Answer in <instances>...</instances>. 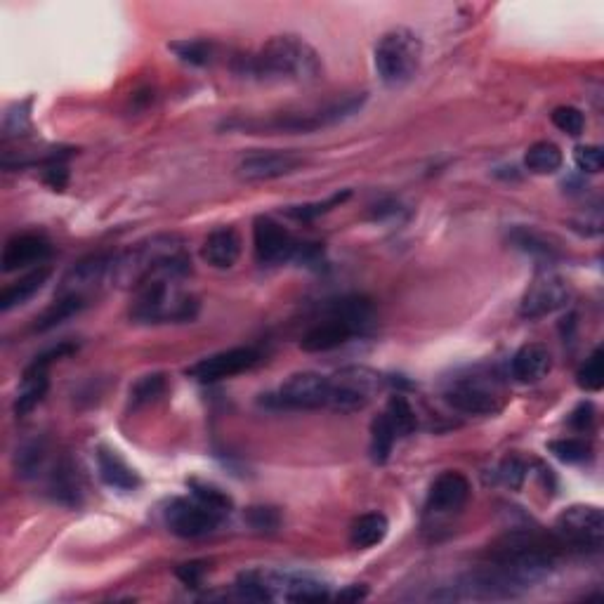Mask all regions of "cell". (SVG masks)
<instances>
[{"label": "cell", "instance_id": "6da1fadb", "mask_svg": "<svg viewBox=\"0 0 604 604\" xmlns=\"http://www.w3.org/2000/svg\"><path fill=\"white\" fill-rule=\"evenodd\" d=\"M236 74L269 85H310L324 74L321 55L300 36H274L255 52L239 57Z\"/></svg>", "mask_w": 604, "mask_h": 604}, {"label": "cell", "instance_id": "7a4b0ae2", "mask_svg": "<svg viewBox=\"0 0 604 604\" xmlns=\"http://www.w3.org/2000/svg\"><path fill=\"white\" fill-rule=\"evenodd\" d=\"M192 274L185 241L175 234H159L114 255L109 281L118 288H137L159 279H182Z\"/></svg>", "mask_w": 604, "mask_h": 604}, {"label": "cell", "instance_id": "3957f363", "mask_svg": "<svg viewBox=\"0 0 604 604\" xmlns=\"http://www.w3.org/2000/svg\"><path fill=\"white\" fill-rule=\"evenodd\" d=\"M366 104V95H347L336 102H328L324 107L305 109V111H286L269 118H248V121H229L227 128L244 130L253 135H295V133H314V130L338 126L347 118L357 116Z\"/></svg>", "mask_w": 604, "mask_h": 604}, {"label": "cell", "instance_id": "277c9868", "mask_svg": "<svg viewBox=\"0 0 604 604\" xmlns=\"http://www.w3.org/2000/svg\"><path fill=\"white\" fill-rule=\"evenodd\" d=\"M199 317V298L182 286V279L149 281L137 288L130 307L135 324H187Z\"/></svg>", "mask_w": 604, "mask_h": 604}, {"label": "cell", "instance_id": "5b68a950", "mask_svg": "<svg viewBox=\"0 0 604 604\" xmlns=\"http://www.w3.org/2000/svg\"><path fill=\"white\" fill-rule=\"evenodd\" d=\"M371 321V302L366 298H343L333 302L326 317L314 324L300 340L302 352L321 354L343 347L364 331Z\"/></svg>", "mask_w": 604, "mask_h": 604}, {"label": "cell", "instance_id": "8992f818", "mask_svg": "<svg viewBox=\"0 0 604 604\" xmlns=\"http://www.w3.org/2000/svg\"><path fill=\"white\" fill-rule=\"evenodd\" d=\"M420 59H423V43L404 26L383 34L373 52L376 71L387 88H402L411 83L420 69Z\"/></svg>", "mask_w": 604, "mask_h": 604}, {"label": "cell", "instance_id": "52a82bcc", "mask_svg": "<svg viewBox=\"0 0 604 604\" xmlns=\"http://www.w3.org/2000/svg\"><path fill=\"white\" fill-rule=\"evenodd\" d=\"M444 402L465 416H494L505 406V387L489 373H470L444 387Z\"/></svg>", "mask_w": 604, "mask_h": 604}, {"label": "cell", "instance_id": "ba28073f", "mask_svg": "<svg viewBox=\"0 0 604 604\" xmlns=\"http://www.w3.org/2000/svg\"><path fill=\"white\" fill-rule=\"evenodd\" d=\"M331 378L321 373L302 371L295 373L279 385V390L262 395L260 404L269 409H286V411H317L331 406Z\"/></svg>", "mask_w": 604, "mask_h": 604}, {"label": "cell", "instance_id": "9c48e42d", "mask_svg": "<svg viewBox=\"0 0 604 604\" xmlns=\"http://www.w3.org/2000/svg\"><path fill=\"white\" fill-rule=\"evenodd\" d=\"M555 536L562 546L600 550L604 541V515L597 505H571L555 520Z\"/></svg>", "mask_w": 604, "mask_h": 604}, {"label": "cell", "instance_id": "30bf717a", "mask_svg": "<svg viewBox=\"0 0 604 604\" xmlns=\"http://www.w3.org/2000/svg\"><path fill=\"white\" fill-rule=\"evenodd\" d=\"M331 411L354 413L366 409L371 399L383 387V378L376 371L369 369H347L340 371L336 378H331Z\"/></svg>", "mask_w": 604, "mask_h": 604}, {"label": "cell", "instance_id": "8fae6325", "mask_svg": "<svg viewBox=\"0 0 604 604\" xmlns=\"http://www.w3.org/2000/svg\"><path fill=\"white\" fill-rule=\"evenodd\" d=\"M166 517V527L180 538H201L213 534L220 527L222 512L208 508L196 498H173L168 508L163 510Z\"/></svg>", "mask_w": 604, "mask_h": 604}, {"label": "cell", "instance_id": "7c38bea8", "mask_svg": "<svg viewBox=\"0 0 604 604\" xmlns=\"http://www.w3.org/2000/svg\"><path fill=\"white\" fill-rule=\"evenodd\" d=\"M571 300V288L560 274L543 272L531 281L527 293L520 302V317L522 319H543L548 314L564 310Z\"/></svg>", "mask_w": 604, "mask_h": 604}, {"label": "cell", "instance_id": "4fadbf2b", "mask_svg": "<svg viewBox=\"0 0 604 604\" xmlns=\"http://www.w3.org/2000/svg\"><path fill=\"white\" fill-rule=\"evenodd\" d=\"M260 361L262 354L255 347H232V350L199 359L185 373L189 378L199 380V383H218V380L234 378L239 373L255 369Z\"/></svg>", "mask_w": 604, "mask_h": 604}, {"label": "cell", "instance_id": "5bb4252c", "mask_svg": "<svg viewBox=\"0 0 604 604\" xmlns=\"http://www.w3.org/2000/svg\"><path fill=\"white\" fill-rule=\"evenodd\" d=\"M253 248L255 260L260 265L272 267L298 258L302 244L298 239H293V234L286 232L277 220L260 215L253 225Z\"/></svg>", "mask_w": 604, "mask_h": 604}, {"label": "cell", "instance_id": "9a60e30c", "mask_svg": "<svg viewBox=\"0 0 604 604\" xmlns=\"http://www.w3.org/2000/svg\"><path fill=\"white\" fill-rule=\"evenodd\" d=\"M302 166H305V159L295 154V151L267 149L246 154L239 161V166H236V175L244 182H269L298 173Z\"/></svg>", "mask_w": 604, "mask_h": 604}, {"label": "cell", "instance_id": "2e32d148", "mask_svg": "<svg viewBox=\"0 0 604 604\" xmlns=\"http://www.w3.org/2000/svg\"><path fill=\"white\" fill-rule=\"evenodd\" d=\"M470 498V482L463 472L446 470L435 479L428 494V510L437 515H451V512L463 510Z\"/></svg>", "mask_w": 604, "mask_h": 604}, {"label": "cell", "instance_id": "e0dca14e", "mask_svg": "<svg viewBox=\"0 0 604 604\" xmlns=\"http://www.w3.org/2000/svg\"><path fill=\"white\" fill-rule=\"evenodd\" d=\"M52 246L50 241L41 234H19L12 236V239L5 244L3 255H0V265H3V272H17V269L38 265V262H45L50 258Z\"/></svg>", "mask_w": 604, "mask_h": 604}, {"label": "cell", "instance_id": "ac0fdd59", "mask_svg": "<svg viewBox=\"0 0 604 604\" xmlns=\"http://www.w3.org/2000/svg\"><path fill=\"white\" fill-rule=\"evenodd\" d=\"M111 255H93L78 262L76 267H71V272L62 281V291L59 295H83L90 300V293L102 284L104 279H109L111 269Z\"/></svg>", "mask_w": 604, "mask_h": 604}, {"label": "cell", "instance_id": "d6986e66", "mask_svg": "<svg viewBox=\"0 0 604 604\" xmlns=\"http://www.w3.org/2000/svg\"><path fill=\"white\" fill-rule=\"evenodd\" d=\"M512 378H517L524 385L538 383V380H543L553 369V354L546 345L541 343H529L522 345L520 350L515 352V357H512Z\"/></svg>", "mask_w": 604, "mask_h": 604}, {"label": "cell", "instance_id": "ffe728a7", "mask_svg": "<svg viewBox=\"0 0 604 604\" xmlns=\"http://www.w3.org/2000/svg\"><path fill=\"white\" fill-rule=\"evenodd\" d=\"M201 258L215 269H229L241 258V236L232 227H220L203 241Z\"/></svg>", "mask_w": 604, "mask_h": 604}, {"label": "cell", "instance_id": "44dd1931", "mask_svg": "<svg viewBox=\"0 0 604 604\" xmlns=\"http://www.w3.org/2000/svg\"><path fill=\"white\" fill-rule=\"evenodd\" d=\"M48 491L52 501L64 505V508H78L83 503V487L74 463L69 458H62L48 477Z\"/></svg>", "mask_w": 604, "mask_h": 604}, {"label": "cell", "instance_id": "7402d4cb", "mask_svg": "<svg viewBox=\"0 0 604 604\" xmlns=\"http://www.w3.org/2000/svg\"><path fill=\"white\" fill-rule=\"evenodd\" d=\"M50 366L38 364V361H31L29 369L24 371L22 376V387H19L17 399H15V416L24 418L26 413H31L38 404L43 402V397L48 395L50 387V378H48Z\"/></svg>", "mask_w": 604, "mask_h": 604}, {"label": "cell", "instance_id": "603a6c76", "mask_svg": "<svg viewBox=\"0 0 604 604\" xmlns=\"http://www.w3.org/2000/svg\"><path fill=\"white\" fill-rule=\"evenodd\" d=\"M97 470H100L102 482L111 489L135 491L140 487V475H137L116 451L107 449V446H102V449L97 451Z\"/></svg>", "mask_w": 604, "mask_h": 604}, {"label": "cell", "instance_id": "cb8c5ba5", "mask_svg": "<svg viewBox=\"0 0 604 604\" xmlns=\"http://www.w3.org/2000/svg\"><path fill=\"white\" fill-rule=\"evenodd\" d=\"M50 279V267H38L34 272H29L26 277H22L15 284H10L0 293V312H10L15 307L29 302L34 295L41 291V288L48 284Z\"/></svg>", "mask_w": 604, "mask_h": 604}, {"label": "cell", "instance_id": "d4e9b609", "mask_svg": "<svg viewBox=\"0 0 604 604\" xmlns=\"http://www.w3.org/2000/svg\"><path fill=\"white\" fill-rule=\"evenodd\" d=\"M387 531H390V522H387L383 512H366V515L352 522L350 546L357 550H369L385 541Z\"/></svg>", "mask_w": 604, "mask_h": 604}, {"label": "cell", "instance_id": "484cf974", "mask_svg": "<svg viewBox=\"0 0 604 604\" xmlns=\"http://www.w3.org/2000/svg\"><path fill=\"white\" fill-rule=\"evenodd\" d=\"M85 307H88V298H83V295H59L48 310L36 319L34 331L36 333L52 331V328H57L59 324H64V321L81 314Z\"/></svg>", "mask_w": 604, "mask_h": 604}, {"label": "cell", "instance_id": "4316f807", "mask_svg": "<svg viewBox=\"0 0 604 604\" xmlns=\"http://www.w3.org/2000/svg\"><path fill=\"white\" fill-rule=\"evenodd\" d=\"M562 151L555 142H534L524 154V166L534 175H555L562 168Z\"/></svg>", "mask_w": 604, "mask_h": 604}, {"label": "cell", "instance_id": "83f0119b", "mask_svg": "<svg viewBox=\"0 0 604 604\" xmlns=\"http://www.w3.org/2000/svg\"><path fill=\"white\" fill-rule=\"evenodd\" d=\"M383 413H385V418L390 420L397 439L411 437L413 432H416V428H418L416 411H413V406L409 404V399H406L404 395H392Z\"/></svg>", "mask_w": 604, "mask_h": 604}, {"label": "cell", "instance_id": "f1b7e54d", "mask_svg": "<svg viewBox=\"0 0 604 604\" xmlns=\"http://www.w3.org/2000/svg\"><path fill=\"white\" fill-rule=\"evenodd\" d=\"M510 241L515 244V248H520L522 253L531 255V258H541V260H548V262L560 258V251H557V248L550 244L548 239H543L541 234L531 232V229H527V227L512 229Z\"/></svg>", "mask_w": 604, "mask_h": 604}, {"label": "cell", "instance_id": "f546056e", "mask_svg": "<svg viewBox=\"0 0 604 604\" xmlns=\"http://www.w3.org/2000/svg\"><path fill=\"white\" fill-rule=\"evenodd\" d=\"M168 48L173 50L175 55L182 59V62L192 64V67H208V64L215 59V45L210 41H203V38L175 41V43H170Z\"/></svg>", "mask_w": 604, "mask_h": 604}, {"label": "cell", "instance_id": "4dcf8cb0", "mask_svg": "<svg viewBox=\"0 0 604 604\" xmlns=\"http://www.w3.org/2000/svg\"><path fill=\"white\" fill-rule=\"evenodd\" d=\"M397 442L395 430H392L390 420L385 418V413H380L378 418H373L371 423V458L373 463L383 465L387 463V458H390L392 446Z\"/></svg>", "mask_w": 604, "mask_h": 604}, {"label": "cell", "instance_id": "1f68e13d", "mask_svg": "<svg viewBox=\"0 0 604 604\" xmlns=\"http://www.w3.org/2000/svg\"><path fill=\"white\" fill-rule=\"evenodd\" d=\"M350 196H352L350 189H345V192H338V194L328 196L326 201L302 203V206H288V208L284 210V215H286V218L298 220V222H312V220H317L319 215L331 213L333 208H338L340 203H345L347 199H350Z\"/></svg>", "mask_w": 604, "mask_h": 604}, {"label": "cell", "instance_id": "d6a6232c", "mask_svg": "<svg viewBox=\"0 0 604 604\" xmlns=\"http://www.w3.org/2000/svg\"><path fill=\"white\" fill-rule=\"evenodd\" d=\"M550 453L562 463H586L593 458V444L581 437H564L548 444Z\"/></svg>", "mask_w": 604, "mask_h": 604}, {"label": "cell", "instance_id": "836d02e7", "mask_svg": "<svg viewBox=\"0 0 604 604\" xmlns=\"http://www.w3.org/2000/svg\"><path fill=\"white\" fill-rule=\"evenodd\" d=\"M187 487H189V491H192V496L196 498V501H201L203 505H208V508L222 512V515H227V512L234 508L232 498H229L222 489L215 487V484L199 482V479H189Z\"/></svg>", "mask_w": 604, "mask_h": 604}, {"label": "cell", "instance_id": "e575fe53", "mask_svg": "<svg viewBox=\"0 0 604 604\" xmlns=\"http://www.w3.org/2000/svg\"><path fill=\"white\" fill-rule=\"evenodd\" d=\"M45 456H48V449H45V444H43V442H29V444H24L22 449L17 451V458H15L17 475L22 477V479L36 477V475H38V470H43Z\"/></svg>", "mask_w": 604, "mask_h": 604}, {"label": "cell", "instance_id": "d590c367", "mask_svg": "<svg viewBox=\"0 0 604 604\" xmlns=\"http://www.w3.org/2000/svg\"><path fill=\"white\" fill-rule=\"evenodd\" d=\"M604 352L597 347V350L590 354V357L583 361V366L576 373V385L586 392H600L604 385Z\"/></svg>", "mask_w": 604, "mask_h": 604}, {"label": "cell", "instance_id": "8d00e7d4", "mask_svg": "<svg viewBox=\"0 0 604 604\" xmlns=\"http://www.w3.org/2000/svg\"><path fill=\"white\" fill-rule=\"evenodd\" d=\"M163 392H166V378L161 373H151V376H142L130 387V402H133V406L151 404L163 397Z\"/></svg>", "mask_w": 604, "mask_h": 604}, {"label": "cell", "instance_id": "74e56055", "mask_svg": "<svg viewBox=\"0 0 604 604\" xmlns=\"http://www.w3.org/2000/svg\"><path fill=\"white\" fill-rule=\"evenodd\" d=\"M550 118H553V126L557 130H562L564 135L571 137H579L583 128H586V116L576 107H557L553 114H550Z\"/></svg>", "mask_w": 604, "mask_h": 604}, {"label": "cell", "instance_id": "f35d334b", "mask_svg": "<svg viewBox=\"0 0 604 604\" xmlns=\"http://www.w3.org/2000/svg\"><path fill=\"white\" fill-rule=\"evenodd\" d=\"M246 520L255 531L260 534H274L281 527V515L277 508H267V505H255V508H248Z\"/></svg>", "mask_w": 604, "mask_h": 604}, {"label": "cell", "instance_id": "ab89813d", "mask_svg": "<svg viewBox=\"0 0 604 604\" xmlns=\"http://www.w3.org/2000/svg\"><path fill=\"white\" fill-rule=\"evenodd\" d=\"M574 163L581 173L597 175L604 168V151L597 144H579L574 149Z\"/></svg>", "mask_w": 604, "mask_h": 604}, {"label": "cell", "instance_id": "60d3db41", "mask_svg": "<svg viewBox=\"0 0 604 604\" xmlns=\"http://www.w3.org/2000/svg\"><path fill=\"white\" fill-rule=\"evenodd\" d=\"M524 477H527V465H524L522 458L510 456L505 458L501 463V468H498V479L505 484V487L510 489H520Z\"/></svg>", "mask_w": 604, "mask_h": 604}, {"label": "cell", "instance_id": "b9f144b4", "mask_svg": "<svg viewBox=\"0 0 604 604\" xmlns=\"http://www.w3.org/2000/svg\"><path fill=\"white\" fill-rule=\"evenodd\" d=\"M569 425H571V430H576V432H590V430H593L595 406L590 402H581L574 411H571Z\"/></svg>", "mask_w": 604, "mask_h": 604}, {"label": "cell", "instance_id": "7bdbcfd3", "mask_svg": "<svg viewBox=\"0 0 604 604\" xmlns=\"http://www.w3.org/2000/svg\"><path fill=\"white\" fill-rule=\"evenodd\" d=\"M208 571V562H185L175 569V576L180 579L185 586L196 588L203 581Z\"/></svg>", "mask_w": 604, "mask_h": 604}, {"label": "cell", "instance_id": "ee69618b", "mask_svg": "<svg viewBox=\"0 0 604 604\" xmlns=\"http://www.w3.org/2000/svg\"><path fill=\"white\" fill-rule=\"evenodd\" d=\"M67 180H69V170L62 161H59V156H55V159L50 161L48 170H45V182H48L50 187L62 189L64 185H67Z\"/></svg>", "mask_w": 604, "mask_h": 604}, {"label": "cell", "instance_id": "f6af8a7d", "mask_svg": "<svg viewBox=\"0 0 604 604\" xmlns=\"http://www.w3.org/2000/svg\"><path fill=\"white\" fill-rule=\"evenodd\" d=\"M369 595V588L366 586H350V588H345V590H340L338 593V600H345V602H357V600H364V597Z\"/></svg>", "mask_w": 604, "mask_h": 604}]
</instances>
